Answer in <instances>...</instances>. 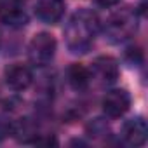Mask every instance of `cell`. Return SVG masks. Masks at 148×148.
I'll return each mask as SVG.
<instances>
[{
  "instance_id": "cell-1",
  "label": "cell",
  "mask_w": 148,
  "mask_h": 148,
  "mask_svg": "<svg viewBox=\"0 0 148 148\" xmlns=\"http://www.w3.org/2000/svg\"><path fill=\"white\" fill-rule=\"evenodd\" d=\"M98 28V16L89 9H79L64 28V42L68 51L73 54H86L96 38Z\"/></svg>"
},
{
  "instance_id": "cell-2",
  "label": "cell",
  "mask_w": 148,
  "mask_h": 148,
  "mask_svg": "<svg viewBox=\"0 0 148 148\" xmlns=\"http://www.w3.org/2000/svg\"><path fill=\"white\" fill-rule=\"evenodd\" d=\"M138 30V12L131 7H124L113 12L105 23V35L110 42L119 44L131 38Z\"/></svg>"
},
{
  "instance_id": "cell-3",
  "label": "cell",
  "mask_w": 148,
  "mask_h": 148,
  "mask_svg": "<svg viewBox=\"0 0 148 148\" xmlns=\"http://www.w3.org/2000/svg\"><path fill=\"white\" fill-rule=\"evenodd\" d=\"M54 54H56V38L51 33L40 32L32 38L28 45V58L33 64L45 66L52 61Z\"/></svg>"
},
{
  "instance_id": "cell-4",
  "label": "cell",
  "mask_w": 148,
  "mask_h": 148,
  "mask_svg": "<svg viewBox=\"0 0 148 148\" xmlns=\"http://www.w3.org/2000/svg\"><path fill=\"white\" fill-rule=\"evenodd\" d=\"M131 106V94L125 89H112L101 99V108L110 119L122 117Z\"/></svg>"
},
{
  "instance_id": "cell-5",
  "label": "cell",
  "mask_w": 148,
  "mask_h": 148,
  "mask_svg": "<svg viewBox=\"0 0 148 148\" xmlns=\"http://www.w3.org/2000/svg\"><path fill=\"white\" fill-rule=\"evenodd\" d=\"M91 77H94L101 84H113L119 79V63L112 56H99L92 61Z\"/></svg>"
},
{
  "instance_id": "cell-6",
  "label": "cell",
  "mask_w": 148,
  "mask_h": 148,
  "mask_svg": "<svg viewBox=\"0 0 148 148\" xmlns=\"http://www.w3.org/2000/svg\"><path fill=\"white\" fill-rule=\"evenodd\" d=\"M5 82L12 91H25L33 82V73L32 70L23 63H12L5 68Z\"/></svg>"
},
{
  "instance_id": "cell-7",
  "label": "cell",
  "mask_w": 148,
  "mask_h": 148,
  "mask_svg": "<svg viewBox=\"0 0 148 148\" xmlns=\"http://www.w3.org/2000/svg\"><path fill=\"white\" fill-rule=\"evenodd\" d=\"M64 0H37L35 16L45 25H56L64 16Z\"/></svg>"
},
{
  "instance_id": "cell-8",
  "label": "cell",
  "mask_w": 148,
  "mask_h": 148,
  "mask_svg": "<svg viewBox=\"0 0 148 148\" xmlns=\"http://www.w3.org/2000/svg\"><path fill=\"white\" fill-rule=\"evenodd\" d=\"M122 139L125 145L129 146H141L146 143L148 138V125L141 117L131 119L122 125V132H120Z\"/></svg>"
},
{
  "instance_id": "cell-9",
  "label": "cell",
  "mask_w": 148,
  "mask_h": 148,
  "mask_svg": "<svg viewBox=\"0 0 148 148\" xmlns=\"http://www.w3.org/2000/svg\"><path fill=\"white\" fill-rule=\"evenodd\" d=\"M0 21L11 28H23L28 23V16L21 9L18 0H2L0 2Z\"/></svg>"
},
{
  "instance_id": "cell-10",
  "label": "cell",
  "mask_w": 148,
  "mask_h": 148,
  "mask_svg": "<svg viewBox=\"0 0 148 148\" xmlns=\"http://www.w3.org/2000/svg\"><path fill=\"white\" fill-rule=\"evenodd\" d=\"M66 77H68V84L71 86V89H75L79 92L86 91L89 87V84H91V79H92L91 71L84 64H80V63L70 64V68L66 71Z\"/></svg>"
},
{
  "instance_id": "cell-11",
  "label": "cell",
  "mask_w": 148,
  "mask_h": 148,
  "mask_svg": "<svg viewBox=\"0 0 148 148\" xmlns=\"http://www.w3.org/2000/svg\"><path fill=\"white\" fill-rule=\"evenodd\" d=\"M37 131H38L37 124H35L32 119H28V117L19 119L18 122L12 124V136H14L19 143H33L35 138L38 136Z\"/></svg>"
},
{
  "instance_id": "cell-12",
  "label": "cell",
  "mask_w": 148,
  "mask_h": 148,
  "mask_svg": "<svg viewBox=\"0 0 148 148\" xmlns=\"http://www.w3.org/2000/svg\"><path fill=\"white\" fill-rule=\"evenodd\" d=\"M86 134L92 139H103L110 134V125L105 119H92L86 125Z\"/></svg>"
},
{
  "instance_id": "cell-13",
  "label": "cell",
  "mask_w": 148,
  "mask_h": 148,
  "mask_svg": "<svg viewBox=\"0 0 148 148\" xmlns=\"http://www.w3.org/2000/svg\"><path fill=\"white\" fill-rule=\"evenodd\" d=\"M124 59H125L129 64H132V66H139V64L143 63V51H141L139 47H136V45H131V47L125 49Z\"/></svg>"
},
{
  "instance_id": "cell-14",
  "label": "cell",
  "mask_w": 148,
  "mask_h": 148,
  "mask_svg": "<svg viewBox=\"0 0 148 148\" xmlns=\"http://www.w3.org/2000/svg\"><path fill=\"white\" fill-rule=\"evenodd\" d=\"M9 134H12V122L5 120L4 117H0V141L4 138H7Z\"/></svg>"
},
{
  "instance_id": "cell-15",
  "label": "cell",
  "mask_w": 148,
  "mask_h": 148,
  "mask_svg": "<svg viewBox=\"0 0 148 148\" xmlns=\"http://www.w3.org/2000/svg\"><path fill=\"white\" fill-rule=\"evenodd\" d=\"M33 145H58V139L54 136H51V134H47V136H37L35 141H33Z\"/></svg>"
},
{
  "instance_id": "cell-16",
  "label": "cell",
  "mask_w": 148,
  "mask_h": 148,
  "mask_svg": "<svg viewBox=\"0 0 148 148\" xmlns=\"http://www.w3.org/2000/svg\"><path fill=\"white\" fill-rule=\"evenodd\" d=\"M96 2H98V5H101V7H115L119 2H120V0H96Z\"/></svg>"
},
{
  "instance_id": "cell-17",
  "label": "cell",
  "mask_w": 148,
  "mask_h": 148,
  "mask_svg": "<svg viewBox=\"0 0 148 148\" xmlns=\"http://www.w3.org/2000/svg\"><path fill=\"white\" fill-rule=\"evenodd\" d=\"M18 2H21V0H18Z\"/></svg>"
}]
</instances>
